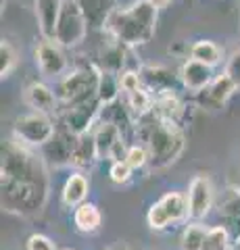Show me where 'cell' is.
I'll list each match as a JSON object with an SVG mask.
<instances>
[{"label": "cell", "mask_w": 240, "mask_h": 250, "mask_svg": "<svg viewBox=\"0 0 240 250\" xmlns=\"http://www.w3.org/2000/svg\"><path fill=\"white\" fill-rule=\"evenodd\" d=\"M98 82L100 69L96 62H84V65H77L67 75H63L55 85L61 111L94 98L98 92Z\"/></svg>", "instance_id": "4"}, {"label": "cell", "mask_w": 240, "mask_h": 250, "mask_svg": "<svg viewBox=\"0 0 240 250\" xmlns=\"http://www.w3.org/2000/svg\"><path fill=\"white\" fill-rule=\"evenodd\" d=\"M190 59L203 62L207 67H218L223 59V50L213 40H196L190 46Z\"/></svg>", "instance_id": "25"}, {"label": "cell", "mask_w": 240, "mask_h": 250, "mask_svg": "<svg viewBox=\"0 0 240 250\" xmlns=\"http://www.w3.org/2000/svg\"><path fill=\"white\" fill-rule=\"evenodd\" d=\"M131 173H134V169H131L126 161H113L111 163V169H109V177H111V182L113 184H117V186H123V184H128L130 179H131Z\"/></svg>", "instance_id": "32"}, {"label": "cell", "mask_w": 240, "mask_h": 250, "mask_svg": "<svg viewBox=\"0 0 240 250\" xmlns=\"http://www.w3.org/2000/svg\"><path fill=\"white\" fill-rule=\"evenodd\" d=\"M15 2H19L23 6H36V0H15Z\"/></svg>", "instance_id": "36"}, {"label": "cell", "mask_w": 240, "mask_h": 250, "mask_svg": "<svg viewBox=\"0 0 240 250\" xmlns=\"http://www.w3.org/2000/svg\"><path fill=\"white\" fill-rule=\"evenodd\" d=\"M86 17L88 25L94 29H105L111 15L115 13V2L117 0H75Z\"/></svg>", "instance_id": "20"}, {"label": "cell", "mask_w": 240, "mask_h": 250, "mask_svg": "<svg viewBox=\"0 0 240 250\" xmlns=\"http://www.w3.org/2000/svg\"><path fill=\"white\" fill-rule=\"evenodd\" d=\"M103 108L105 106L98 100V96L86 100V103L69 106L65 111H61V127H65L69 134H73V136L90 134V131L94 129L96 119Z\"/></svg>", "instance_id": "8"}, {"label": "cell", "mask_w": 240, "mask_h": 250, "mask_svg": "<svg viewBox=\"0 0 240 250\" xmlns=\"http://www.w3.org/2000/svg\"><path fill=\"white\" fill-rule=\"evenodd\" d=\"M188 219L192 221H203L213 207V184L207 175L198 173L188 184Z\"/></svg>", "instance_id": "11"}, {"label": "cell", "mask_w": 240, "mask_h": 250, "mask_svg": "<svg viewBox=\"0 0 240 250\" xmlns=\"http://www.w3.org/2000/svg\"><path fill=\"white\" fill-rule=\"evenodd\" d=\"M96 161L100 159H98V150H96V142H94L92 131L84 136H77L73 156H71V167H75L77 171H84V169H90Z\"/></svg>", "instance_id": "23"}, {"label": "cell", "mask_w": 240, "mask_h": 250, "mask_svg": "<svg viewBox=\"0 0 240 250\" xmlns=\"http://www.w3.org/2000/svg\"><path fill=\"white\" fill-rule=\"evenodd\" d=\"M75 142H77V136L69 134L65 127H57V134L50 138V142L40 148L46 165H52V167L71 165Z\"/></svg>", "instance_id": "13"}, {"label": "cell", "mask_w": 240, "mask_h": 250, "mask_svg": "<svg viewBox=\"0 0 240 250\" xmlns=\"http://www.w3.org/2000/svg\"><path fill=\"white\" fill-rule=\"evenodd\" d=\"M223 73L236 83V88H240V50H234L228 57L226 67H223Z\"/></svg>", "instance_id": "33"}, {"label": "cell", "mask_w": 240, "mask_h": 250, "mask_svg": "<svg viewBox=\"0 0 240 250\" xmlns=\"http://www.w3.org/2000/svg\"><path fill=\"white\" fill-rule=\"evenodd\" d=\"M98 100L103 103V106H109L113 103H117L121 96V85H119V75L109 73V71H100V82H98Z\"/></svg>", "instance_id": "26"}, {"label": "cell", "mask_w": 240, "mask_h": 250, "mask_svg": "<svg viewBox=\"0 0 240 250\" xmlns=\"http://www.w3.org/2000/svg\"><path fill=\"white\" fill-rule=\"evenodd\" d=\"M232 250H234V248H232Z\"/></svg>", "instance_id": "39"}, {"label": "cell", "mask_w": 240, "mask_h": 250, "mask_svg": "<svg viewBox=\"0 0 240 250\" xmlns=\"http://www.w3.org/2000/svg\"><path fill=\"white\" fill-rule=\"evenodd\" d=\"M121 100L126 108L130 111V115L134 117V121L138 123L144 117H149L153 113V106H154V96L149 88H138L134 92H128V94H121Z\"/></svg>", "instance_id": "22"}, {"label": "cell", "mask_w": 240, "mask_h": 250, "mask_svg": "<svg viewBox=\"0 0 240 250\" xmlns=\"http://www.w3.org/2000/svg\"><path fill=\"white\" fill-rule=\"evenodd\" d=\"M90 194V182L88 177L82 173V171H75L67 177V182L63 186V192H61V198H63L65 207L77 208L80 205H84Z\"/></svg>", "instance_id": "21"}, {"label": "cell", "mask_w": 240, "mask_h": 250, "mask_svg": "<svg viewBox=\"0 0 240 250\" xmlns=\"http://www.w3.org/2000/svg\"><path fill=\"white\" fill-rule=\"evenodd\" d=\"M17 62H19V59H17L15 46L9 40H2V44H0V77L6 80V77L15 71Z\"/></svg>", "instance_id": "29"}, {"label": "cell", "mask_w": 240, "mask_h": 250, "mask_svg": "<svg viewBox=\"0 0 240 250\" xmlns=\"http://www.w3.org/2000/svg\"><path fill=\"white\" fill-rule=\"evenodd\" d=\"M149 2H151L153 6H157V9H165V6L172 2V0H149Z\"/></svg>", "instance_id": "35"}, {"label": "cell", "mask_w": 240, "mask_h": 250, "mask_svg": "<svg viewBox=\"0 0 240 250\" xmlns=\"http://www.w3.org/2000/svg\"><path fill=\"white\" fill-rule=\"evenodd\" d=\"M153 115L157 117V119H161V121H167V123H174V125H180L182 127L186 106L180 100V96H177L175 90H165V92L154 94Z\"/></svg>", "instance_id": "17"}, {"label": "cell", "mask_w": 240, "mask_h": 250, "mask_svg": "<svg viewBox=\"0 0 240 250\" xmlns=\"http://www.w3.org/2000/svg\"><path fill=\"white\" fill-rule=\"evenodd\" d=\"M136 131L149 148L153 169H165L180 159L186 148V136L180 125L157 119L153 113L136 123Z\"/></svg>", "instance_id": "2"}, {"label": "cell", "mask_w": 240, "mask_h": 250, "mask_svg": "<svg viewBox=\"0 0 240 250\" xmlns=\"http://www.w3.org/2000/svg\"><path fill=\"white\" fill-rule=\"evenodd\" d=\"M107 250H117V248H107Z\"/></svg>", "instance_id": "37"}, {"label": "cell", "mask_w": 240, "mask_h": 250, "mask_svg": "<svg viewBox=\"0 0 240 250\" xmlns=\"http://www.w3.org/2000/svg\"><path fill=\"white\" fill-rule=\"evenodd\" d=\"M61 9H63V0H36L34 13L42 40H55Z\"/></svg>", "instance_id": "18"}, {"label": "cell", "mask_w": 240, "mask_h": 250, "mask_svg": "<svg viewBox=\"0 0 240 250\" xmlns=\"http://www.w3.org/2000/svg\"><path fill=\"white\" fill-rule=\"evenodd\" d=\"M23 100L25 104L36 113H44L48 117H55L61 113V104L57 98V92L46 85L44 82H32L27 83V88L23 90Z\"/></svg>", "instance_id": "14"}, {"label": "cell", "mask_w": 240, "mask_h": 250, "mask_svg": "<svg viewBox=\"0 0 240 250\" xmlns=\"http://www.w3.org/2000/svg\"><path fill=\"white\" fill-rule=\"evenodd\" d=\"M177 77H180V83L192 94L203 92L207 85L215 80L213 69L203 65V62L195 61V59H186L182 62L180 71H177Z\"/></svg>", "instance_id": "16"}, {"label": "cell", "mask_w": 240, "mask_h": 250, "mask_svg": "<svg viewBox=\"0 0 240 250\" xmlns=\"http://www.w3.org/2000/svg\"><path fill=\"white\" fill-rule=\"evenodd\" d=\"M123 161L128 163V165L138 171V169H142L146 167L151 163V154H149V148H146L144 144H131L128 146V150H126V156H123Z\"/></svg>", "instance_id": "30"}, {"label": "cell", "mask_w": 240, "mask_h": 250, "mask_svg": "<svg viewBox=\"0 0 240 250\" xmlns=\"http://www.w3.org/2000/svg\"><path fill=\"white\" fill-rule=\"evenodd\" d=\"M100 223H103V215L96 205L92 202H84L73 210V225L77 231L82 233H94L100 229Z\"/></svg>", "instance_id": "24"}, {"label": "cell", "mask_w": 240, "mask_h": 250, "mask_svg": "<svg viewBox=\"0 0 240 250\" xmlns=\"http://www.w3.org/2000/svg\"><path fill=\"white\" fill-rule=\"evenodd\" d=\"M88 21L84 17L80 4L75 0H63V9H61V17L57 23V36L55 40L63 46V48H75L80 46L88 36Z\"/></svg>", "instance_id": "7"}, {"label": "cell", "mask_w": 240, "mask_h": 250, "mask_svg": "<svg viewBox=\"0 0 240 250\" xmlns=\"http://www.w3.org/2000/svg\"><path fill=\"white\" fill-rule=\"evenodd\" d=\"M2 208L15 215H36L48 200V165L42 152L11 138L0 159Z\"/></svg>", "instance_id": "1"}, {"label": "cell", "mask_w": 240, "mask_h": 250, "mask_svg": "<svg viewBox=\"0 0 240 250\" xmlns=\"http://www.w3.org/2000/svg\"><path fill=\"white\" fill-rule=\"evenodd\" d=\"M92 136H94L96 142V150H98V159L100 161H121L126 156V138L119 131V127L109 119H100L96 121L94 129H92Z\"/></svg>", "instance_id": "10"}, {"label": "cell", "mask_w": 240, "mask_h": 250, "mask_svg": "<svg viewBox=\"0 0 240 250\" xmlns=\"http://www.w3.org/2000/svg\"><path fill=\"white\" fill-rule=\"evenodd\" d=\"M55 134V121H52V117L44 113L29 111L25 115H19L13 121V138L32 148H42L44 144H48Z\"/></svg>", "instance_id": "5"}, {"label": "cell", "mask_w": 240, "mask_h": 250, "mask_svg": "<svg viewBox=\"0 0 240 250\" xmlns=\"http://www.w3.org/2000/svg\"><path fill=\"white\" fill-rule=\"evenodd\" d=\"M138 71H140V80L144 83V88H149L153 92V96L165 90H175V83L180 82V77L163 65H144Z\"/></svg>", "instance_id": "19"}, {"label": "cell", "mask_w": 240, "mask_h": 250, "mask_svg": "<svg viewBox=\"0 0 240 250\" xmlns=\"http://www.w3.org/2000/svg\"><path fill=\"white\" fill-rule=\"evenodd\" d=\"M128 52H130V48L126 44H121L117 38L107 34V40H103L100 50H98V69L100 71L121 75L123 71H128V61H126Z\"/></svg>", "instance_id": "15"}, {"label": "cell", "mask_w": 240, "mask_h": 250, "mask_svg": "<svg viewBox=\"0 0 240 250\" xmlns=\"http://www.w3.org/2000/svg\"><path fill=\"white\" fill-rule=\"evenodd\" d=\"M36 67L42 77L46 80H61L63 75L69 73V61L65 48L57 40H42L34 50Z\"/></svg>", "instance_id": "9"}, {"label": "cell", "mask_w": 240, "mask_h": 250, "mask_svg": "<svg viewBox=\"0 0 240 250\" xmlns=\"http://www.w3.org/2000/svg\"><path fill=\"white\" fill-rule=\"evenodd\" d=\"M219 213L223 219L228 217H240V190L236 188H230L223 196L221 205H219Z\"/></svg>", "instance_id": "31"}, {"label": "cell", "mask_w": 240, "mask_h": 250, "mask_svg": "<svg viewBox=\"0 0 240 250\" xmlns=\"http://www.w3.org/2000/svg\"><path fill=\"white\" fill-rule=\"evenodd\" d=\"M207 233H209V228H205L200 221H192L190 225H186V229L182 231L180 248L182 250H203Z\"/></svg>", "instance_id": "27"}, {"label": "cell", "mask_w": 240, "mask_h": 250, "mask_svg": "<svg viewBox=\"0 0 240 250\" xmlns=\"http://www.w3.org/2000/svg\"><path fill=\"white\" fill-rule=\"evenodd\" d=\"M188 217V198L182 192H167L163 194L157 202H153V207L146 213V223L154 231L167 229L169 225L180 223Z\"/></svg>", "instance_id": "6"}, {"label": "cell", "mask_w": 240, "mask_h": 250, "mask_svg": "<svg viewBox=\"0 0 240 250\" xmlns=\"http://www.w3.org/2000/svg\"><path fill=\"white\" fill-rule=\"evenodd\" d=\"M65 250H69V248H65Z\"/></svg>", "instance_id": "38"}, {"label": "cell", "mask_w": 240, "mask_h": 250, "mask_svg": "<svg viewBox=\"0 0 240 250\" xmlns=\"http://www.w3.org/2000/svg\"><path fill=\"white\" fill-rule=\"evenodd\" d=\"M157 13L159 9L149 0H136L128 9H115L105 31L117 38L128 48L144 46L153 40L157 31Z\"/></svg>", "instance_id": "3"}, {"label": "cell", "mask_w": 240, "mask_h": 250, "mask_svg": "<svg viewBox=\"0 0 240 250\" xmlns=\"http://www.w3.org/2000/svg\"><path fill=\"white\" fill-rule=\"evenodd\" d=\"M25 248L27 250H57V244L48 236H44V233H32L27 238Z\"/></svg>", "instance_id": "34"}, {"label": "cell", "mask_w": 240, "mask_h": 250, "mask_svg": "<svg viewBox=\"0 0 240 250\" xmlns=\"http://www.w3.org/2000/svg\"><path fill=\"white\" fill-rule=\"evenodd\" d=\"M203 250H232V238H230L228 229L223 228V225L209 228Z\"/></svg>", "instance_id": "28"}, {"label": "cell", "mask_w": 240, "mask_h": 250, "mask_svg": "<svg viewBox=\"0 0 240 250\" xmlns=\"http://www.w3.org/2000/svg\"><path fill=\"white\" fill-rule=\"evenodd\" d=\"M236 90H238L236 83L232 82L226 73H221L215 77L203 92L195 94V103L200 108H207V111H219V108L228 104V100L232 98V94Z\"/></svg>", "instance_id": "12"}]
</instances>
